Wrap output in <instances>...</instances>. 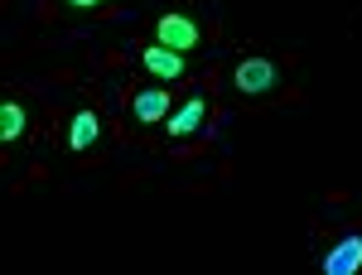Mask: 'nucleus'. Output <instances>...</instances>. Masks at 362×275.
<instances>
[{
    "label": "nucleus",
    "mask_w": 362,
    "mask_h": 275,
    "mask_svg": "<svg viewBox=\"0 0 362 275\" xmlns=\"http://www.w3.org/2000/svg\"><path fill=\"white\" fill-rule=\"evenodd\" d=\"M136 121H140V126L169 121V92H160V87H145V92L136 97Z\"/></svg>",
    "instance_id": "obj_7"
},
{
    "label": "nucleus",
    "mask_w": 362,
    "mask_h": 275,
    "mask_svg": "<svg viewBox=\"0 0 362 275\" xmlns=\"http://www.w3.org/2000/svg\"><path fill=\"white\" fill-rule=\"evenodd\" d=\"M97 140H102V116L97 111H78L73 126H68V145L73 150H92Z\"/></svg>",
    "instance_id": "obj_6"
},
{
    "label": "nucleus",
    "mask_w": 362,
    "mask_h": 275,
    "mask_svg": "<svg viewBox=\"0 0 362 275\" xmlns=\"http://www.w3.org/2000/svg\"><path fill=\"white\" fill-rule=\"evenodd\" d=\"M29 126V116L20 102H0V140H20Z\"/></svg>",
    "instance_id": "obj_8"
},
{
    "label": "nucleus",
    "mask_w": 362,
    "mask_h": 275,
    "mask_svg": "<svg viewBox=\"0 0 362 275\" xmlns=\"http://www.w3.org/2000/svg\"><path fill=\"white\" fill-rule=\"evenodd\" d=\"M319 266H324V275H353V271H362V232H343L338 247H329L324 256H319Z\"/></svg>",
    "instance_id": "obj_1"
},
{
    "label": "nucleus",
    "mask_w": 362,
    "mask_h": 275,
    "mask_svg": "<svg viewBox=\"0 0 362 275\" xmlns=\"http://www.w3.org/2000/svg\"><path fill=\"white\" fill-rule=\"evenodd\" d=\"M140 63H145V73H155L160 83L184 78V54L169 49V44H145V49H140Z\"/></svg>",
    "instance_id": "obj_4"
},
{
    "label": "nucleus",
    "mask_w": 362,
    "mask_h": 275,
    "mask_svg": "<svg viewBox=\"0 0 362 275\" xmlns=\"http://www.w3.org/2000/svg\"><path fill=\"white\" fill-rule=\"evenodd\" d=\"M63 5H73V10H92V5H102V0H63Z\"/></svg>",
    "instance_id": "obj_9"
},
{
    "label": "nucleus",
    "mask_w": 362,
    "mask_h": 275,
    "mask_svg": "<svg viewBox=\"0 0 362 275\" xmlns=\"http://www.w3.org/2000/svg\"><path fill=\"white\" fill-rule=\"evenodd\" d=\"M155 39L169 44V49H179V54H189V49H198V25L189 15L169 10V15H160V25H155Z\"/></svg>",
    "instance_id": "obj_3"
},
{
    "label": "nucleus",
    "mask_w": 362,
    "mask_h": 275,
    "mask_svg": "<svg viewBox=\"0 0 362 275\" xmlns=\"http://www.w3.org/2000/svg\"><path fill=\"white\" fill-rule=\"evenodd\" d=\"M203 116H208V102L203 97H189L179 111H169V140H184V136H194L198 126H203Z\"/></svg>",
    "instance_id": "obj_5"
},
{
    "label": "nucleus",
    "mask_w": 362,
    "mask_h": 275,
    "mask_svg": "<svg viewBox=\"0 0 362 275\" xmlns=\"http://www.w3.org/2000/svg\"><path fill=\"white\" fill-rule=\"evenodd\" d=\"M232 83H237L242 97H261V92L276 87V63L271 58H242L237 73H232Z\"/></svg>",
    "instance_id": "obj_2"
}]
</instances>
